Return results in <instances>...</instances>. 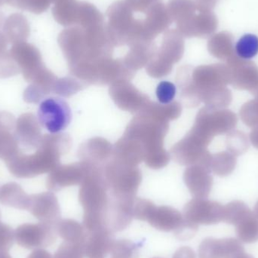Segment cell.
<instances>
[{"instance_id":"cell-24","label":"cell","mask_w":258,"mask_h":258,"mask_svg":"<svg viewBox=\"0 0 258 258\" xmlns=\"http://www.w3.org/2000/svg\"><path fill=\"white\" fill-rule=\"evenodd\" d=\"M50 92L49 89L42 85L31 83L24 90L23 98L27 104H38Z\"/></svg>"},{"instance_id":"cell-11","label":"cell","mask_w":258,"mask_h":258,"mask_svg":"<svg viewBox=\"0 0 258 258\" xmlns=\"http://www.w3.org/2000/svg\"><path fill=\"white\" fill-rule=\"evenodd\" d=\"M212 170L203 165L189 170V180L187 184L191 194L199 199H206L212 190L213 179L210 175Z\"/></svg>"},{"instance_id":"cell-6","label":"cell","mask_w":258,"mask_h":258,"mask_svg":"<svg viewBox=\"0 0 258 258\" xmlns=\"http://www.w3.org/2000/svg\"><path fill=\"white\" fill-rule=\"evenodd\" d=\"M245 253L240 241L234 238H206L199 248L200 258H240Z\"/></svg>"},{"instance_id":"cell-19","label":"cell","mask_w":258,"mask_h":258,"mask_svg":"<svg viewBox=\"0 0 258 258\" xmlns=\"http://www.w3.org/2000/svg\"><path fill=\"white\" fill-rule=\"evenodd\" d=\"M62 235L68 242L85 243L88 231L84 226L77 221L68 220L62 226Z\"/></svg>"},{"instance_id":"cell-12","label":"cell","mask_w":258,"mask_h":258,"mask_svg":"<svg viewBox=\"0 0 258 258\" xmlns=\"http://www.w3.org/2000/svg\"><path fill=\"white\" fill-rule=\"evenodd\" d=\"M3 33L8 42L16 44L26 42L30 36V27L28 21L21 14H13L5 21Z\"/></svg>"},{"instance_id":"cell-7","label":"cell","mask_w":258,"mask_h":258,"mask_svg":"<svg viewBox=\"0 0 258 258\" xmlns=\"http://www.w3.org/2000/svg\"><path fill=\"white\" fill-rule=\"evenodd\" d=\"M40 123L34 114L26 113L16 121L14 135L18 144L28 149H37L42 141Z\"/></svg>"},{"instance_id":"cell-18","label":"cell","mask_w":258,"mask_h":258,"mask_svg":"<svg viewBox=\"0 0 258 258\" xmlns=\"http://www.w3.org/2000/svg\"><path fill=\"white\" fill-rule=\"evenodd\" d=\"M250 210L243 202H231L224 206L223 221L235 226Z\"/></svg>"},{"instance_id":"cell-15","label":"cell","mask_w":258,"mask_h":258,"mask_svg":"<svg viewBox=\"0 0 258 258\" xmlns=\"http://www.w3.org/2000/svg\"><path fill=\"white\" fill-rule=\"evenodd\" d=\"M236 54L242 60H250L258 54V37L251 33L242 36L235 46Z\"/></svg>"},{"instance_id":"cell-27","label":"cell","mask_w":258,"mask_h":258,"mask_svg":"<svg viewBox=\"0 0 258 258\" xmlns=\"http://www.w3.org/2000/svg\"><path fill=\"white\" fill-rule=\"evenodd\" d=\"M198 230V225L189 222L187 220L185 219L183 224L177 230L174 231L176 237L180 240H187L194 237Z\"/></svg>"},{"instance_id":"cell-33","label":"cell","mask_w":258,"mask_h":258,"mask_svg":"<svg viewBox=\"0 0 258 258\" xmlns=\"http://www.w3.org/2000/svg\"><path fill=\"white\" fill-rule=\"evenodd\" d=\"M240 258H254V257H253L252 255H251V254H246V253H245V254H244L243 255H242V257H241Z\"/></svg>"},{"instance_id":"cell-17","label":"cell","mask_w":258,"mask_h":258,"mask_svg":"<svg viewBox=\"0 0 258 258\" xmlns=\"http://www.w3.org/2000/svg\"><path fill=\"white\" fill-rule=\"evenodd\" d=\"M19 152V144L12 132L0 130V159L6 163Z\"/></svg>"},{"instance_id":"cell-35","label":"cell","mask_w":258,"mask_h":258,"mask_svg":"<svg viewBox=\"0 0 258 258\" xmlns=\"http://www.w3.org/2000/svg\"><path fill=\"white\" fill-rule=\"evenodd\" d=\"M3 24H4V23H3V16L2 15V14H0V27H2Z\"/></svg>"},{"instance_id":"cell-31","label":"cell","mask_w":258,"mask_h":258,"mask_svg":"<svg viewBox=\"0 0 258 258\" xmlns=\"http://www.w3.org/2000/svg\"><path fill=\"white\" fill-rule=\"evenodd\" d=\"M27 0H6V4L10 5L18 9H24Z\"/></svg>"},{"instance_id":"cell-9","label":"cell","mask_w":258,"mask_h":258,"mask_svg":"<svg viewBox=\"0 0 258 258\" xmlns=\"http://www.w3.org/2000/svg\"><path fill=\"white\" fill-rule=\"evenodd\" d=\"M113 232L107 227L88 232L85 241V254L88 258H106L114 242Z\"/></svg>"},{"instance_id":"cell-10","label":"cell","mask_w":258,"mask_h":258,"mask_svg":"<svg viewBox=\"0 0 258 258\" xmlns=\"http://www.w3.org/2000/svg\"><path fill=\"white\" fill-rule=\"evenodd\" d=\"M147 221L156 230L164 232L175 231L184 221V217L170 207H153Z\"/></svg>"},{"instance_id":"cell-8","label":"cell","mask_w":258,"mask_h":258,"mask_svg":"<svg viewBox=\"0 0 258 258\" xmlns=\"http://www.w3.org/2000/svg\"><path fill=\"white\" fill-rule=\"evenodd\" d=\"M229 70L230 85L238 90L248 91L258 96V68L249 62H244Z\"/></svg>"},{"instance_id":"cell-32","label":"cell","mask_w":258,"mask_h":258,"mask_svg":"<svg viewBox=\"0 0 258 258\" xmlns=\"http://www.w3.org/2000/svg\"><path fill=\"white\" fill-rule=\"evenodd\" d=\"M8 43H9V42H8L4 33L0 31V53L6 51Z\"/></svg>"},{"instance_id":"cell-1","label":"cell","mask_w":258,"mask_h":258,"mask_svg":"<svg viewBox=\"0 0 258 258\" xmlns=\"http://www.w3.org/2000/svg\"><path fill=\"white\" fill-rule=\"evenodd\" d=\"M68 147V141L63 135H46L36 153H19L6 162L9 172L18 178H32L52 171L57 168L60 153Z\"/></svg>"},{"instance_id":"cell-16","label":"cell","mask_w":258,"mask_h":258,"mask_svg":"<svg viewBox=\"0 0 258 258\" xmlns=\"http://www.w3.org/2000/svg\"><path fill=\"white\" fill-rule=\"evenodd\" d=\"M226 147L228 152L237 157L248 150L249 147L248 137L243 132L231 131L227 133Z\"/></svg>"},{"instance_id":"cell-37","label":"cell","mask_w":258,"mask_h":258,"mask_svg":"<svg viewBox=\"0 0 258 258\" xmlns=\"http://www.w3.org/2000/svg\"><path fill=\"white\" fill-rule=\"evenodd\" d=\"M156 258H157V257H156Z\"/></svg>"},{"instance_id":"cell-13","label":"cell","mask_w":258,"mask_h":258,"mask_svg":"<svg viewBox=\"0 0 258 258\" xmlns=\"http://www.w3.org/2000/svg\"><path fill=\"white\" fill-rule=\"evenodd\" d=\"M236 233L239 240L244 243H254L258 241V218L250 210L237 224Z\"/></svg>"},{"instance_id":"cell-20","label":"cell","mask_w":258,"mask_h":258,"mask_svg":"<svg viewBox=\"0 0 258 258\" xmlns=\"http://www.w3.org/2000/svg\"><path fill=\"white\" fill-rule=\"evenodd\" d=\"M110 254L112 258H138L139 250L132 241L119 239L113 242Z\"/></svg>"},{"instance_id":"cell-22","label":"cell","mask_w":258,"mask_h":258,"mask_svg":"<svg viewBox=\"0 0 258 258\" xmlns=\"http://www.w3.org/2000/svg\"><path fill=\"white\" fill-rule=\"evenodd\" d=\"M25 196L21 186L15 182L3 185L0 189V200L6 203L15 204L18 200H24Z\"/></svg>"},{"instance_id":"cell-21","label":"cell","mask_w":258,"mask_h":258,"mask_svg":"<svg viewBox=\"0 0 258 258\" xmlns=\"http://www.w3.org/2000/svg\"><path fill=\"white\" fill-rule=\"evenodd\" d=\"M239 116L242 122L249 128L258 126V96L241 107Z\"/></svg>"},{"instance_id":"cell-2","label":"cell","mask_w":258,"mask_h":258,"mask_svg":"<svg viewBox=\"0 0 258 258\" xmlns=\"http://www.w3.org/2000/svg\"><path fill=\"white\" fill-rule=\"evenodd\" d=\"M237 122V116L231 110L206 106L199 113L191 134L208 147L215 136L231 132Z\"/></svg>"},{"instance_id":"cell-34","label":"cell","mask_w":258,"mask_h":258,"mask_svg":"<svg viewBox=\"0 0 258 258\" xmlns=\"http://www.w3.org/2000/svg\"><path fill=\"white\" fill-rule=\"evenodd\" d=\"M254 214H255L256 216L258 218V201L257 203H256L255 207H254Z\"/></svg>"},{"instance_id":"cell-14","label":"cell","mask_w":258,"mask_h":258,"mask_svg":"<svg viewBox=\"0 0 258 258\" xmlns=\"http://www.w3.org/2000/svg\"><path fill=\"white\" fill-rule=\"evenodd\" d=\"M236 156L228 151L221 152L215 155H212L211 160V170L216 175L220 177H226L230 175L236 165Z\"/></svg>"},{"instance_id":"cell-3","label":"cell","mask_w":258,"mask_h":258,"mask_svg":"<svg viewBox=\"0 0 258 258\" xmlns=\"http://www.w3.org/2000/svg\"><path fill=\"white\" fill-rule=\"evenodd\" d=\"M37 114L40 125L52 134L64 130L72 119L70 106L59 98H48L42 101Z\"/></svg>"},{"instance_id":"cell-23","label":"cell","mask_w":258,"mask_h":258,"mask_svg":"<svg viewBox=\"0 0 258 258\" xmlns=\"http://www.w3.org/2000/svg\"><path fill=\"white\" fill-rule=\"evenodd\" d=\"M20 73L21 70L10 52L6 51L0 53V79L15 77Z\"/></svg>"},{"instance_id":"cell-26","label":"cell","mask_w":258,"mask_h":258,"mask_svg":"<svg viewBox=\"0 0 258 258\" xmlns=\"http://www.w3.org/2000/svg\"><path fill=\"white\" fill-rule=\"evenodd\" d=\"M60 258H84L85 245L83 242H71L63 245Z\"/></svg>"},{"instance_id":"cell-4","label":"cell","mask_w":258,"mask_h":258,"mask_svg":"<svg viewBox=\"0 0 258 258\" xmlns=\"http://www.w3.org/2000/svg\"><path fill=\"white\" fill-rule=\"evenodd\" d=\"M185 219L199 225H211L223 221L224 206L215 201L196 198L184 209Z\"/></svg>"},{"instance_id":"cell-5","label":"cell","mask_w":258,"mask_h":258,"mask_svg":"<svg viewBox=\"0 0 258 258\" xmlns=\"http://www.w3.org/2000/svg\"><path fill=\"white\" fill-rule=\"evenodd\" d=\"M9 52L27 83H31L35 76L45 68L39 50L32 44L27 42L14 44Z\"/></svg>"},{"instance_id":"cell-36","label":"cell","mask_w":258,"mask_h":258,"mask_svg":"<svg viewBox=\"0 0 258 258\" xmlns=\"http://www.w3.org/2000/svg\"><path fill=\"white\" fill-rule=\"evenodd\" d=\"M4 4H6V0H0V7Z\"/></svg>"},{"instance_id":"cell-30","label":"cell","mask_w":258,"mask_h":258,"mask_svg":"<svg viewBox=\"0 0 258 258\" xmlns=\"http://www.w3.org/2000/svg\"><path fill=\"white\" fill-rule=\"evenodd\" d=\"M249 139L252 145L256 149H258V126L252 128L249 135Z\"/></svg>"},{"instance_id":"cell-25","label":"cell","mask_w":258,"mask_h":258,"mask_svg":"<svg viewBox=\"0 0 258 258\" xmlns=\"http://www.w3.org/2000/svg\"><path fill=\"white\" fill-rule=\"evenodd\" d=\"M176 95V87L168 81L161 82L156 89V96L162 104H168L174 100Z\"/></svg>"},{"instance_id":"cell-28","label":"cell","mask_w":258,"mask_h":258,"mask_svg":"<svg viewBox=\"0 0 258 258\" xmlns=\"http://www.w3.org/2000/svg\"><path fill=\"white\" fill-rule=\"evenodd\" d=\"M17 119L14 115L7 111L0 112V130L14 132Z\"/></svg>"},{"instance_id":"cell-29","label":"cell","mask_w":258,"mask_h":258,"mask_svg":"<svg viewBox=\"0 0 258 258\" xmlns=\"http://www.w3.org/2000/svg\"><path fill=\"white\" fill-rule=\"evenodd\" d=\"M45 8L43 0H27L24 10L28 11L32 13H39Z\"/></svg>"}]
</instances>
